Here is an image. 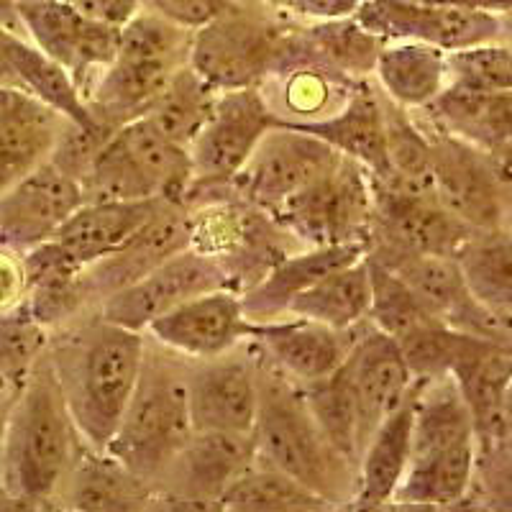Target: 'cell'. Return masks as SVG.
I'll return each mask as SVG.
<instances>
[{
	"label": "cell",
	"instance_id": "cell-1",
	"mask_svg": "<svg viewBox=\"0 0 512 512\" xmlns=\"http://www.w3.org/2000/svg\"><path fill=\"white\" fill-rule=\"evenodd\" d=\"M146 336L103 315L49 333L47 354L85 443L105 451L139 382Z\"/></svg>",
	"mask_w": 512,
	"mask_h": 512
},
{
	"label": "cell",
	"instance_id": "cell-2",
	"mask_svg": "<svg viewBox=\"0 0 512 512\" xmlns=\"http://www.w3.org/2000/svg\"><path fill=\"white\" fill-rule=\"evenodd\" d=\"M85 438L72 420L52 359L44 351L24 390L11 402L3 431L0 482L6 507H52Z\"/></svg>",
	"mask_w": 512,
	"mask_h": 512
},
{
	"label": "cell",
	"instance_id": "cell-3",
	"mask_svg": "<svg viewBox=\"0 0 512 512\" xmlns=\"http://www.w3.org/2000/svg\"><path fill=\"white\" fill-rule=\"evenodd\" d=\"M256 456L303 482L333 507L351 505L356 464L323 433L310 413L303 387L259 351V410L254 423Z\"/></svg>",
	"mask_w": 512,
	"mask_h": 512
},
{
	"label": "cell",
	"instance_id": "cell-4",
	"mask_svg": "<svg viewBox=\"0 0 512 512\" xmlns=\"http://www.w3.org/2000/svg\"><path fill=\"white\" fill-rule=\"evenodd\" d=\"M477 451L472 415L454 379H418L410 461L392 505L454 507L466 502Z\"/></svg>",
	"mask_w": 512,
	"mask_h": 512
},
{
	"label": "cell",
	"instance_id": "cell-5",
	"mask_svg": "<svg viewBox=\"0 0 512 512\" xmlns=\"http://www.w3.org/2000/svg\"><path fill=\"white\" fill-rule=\"evenodd\" d=\"M249 3L233 0L216 21L192 34L190 67L218 90L264 88L295 67L318 64L305 26L297 29L285 13Z\"/></svg>",
	"mask_w": 512,
	"mask_h": 512
},
{
	"label": "cell",
	"instance_id": "cell-6",
	"mask_svg": "<svg viewBox=\"0 0 512 512\" xmlns=\"http://www.w3.org/2000/svg\"><path fill=\"white\" fill-rule=\"evenodd\" d=\"M146 338L139 382L105 451L157 489V482L192 436L187 402V356Z\"/></svg>",
	"mask_w": 512,
	"mask_h": 512
},
{
	"label": "cell",
	"instance_id": "cell-7",
	"mask_svg": "<svg viewBox=\"0 0 512 512\" xmlns=\"http://www.w3.org/2000/svg\"><path fill=\"white\" fill-rule=\"evenodd\" d=\"M195 31L141 8L118 34L116 57L85 93L93 118L118 131L146 116L172 77L190 64Z\"/></svg>",
	"mask_w": 512,
	"mask_h": 512
},
{
	"label": "cell",
	"instance_id": "cell-8",
	"mask_svg": "<svg viewBox=\"0 0 512 512\" xmlns=\"http://www.w3.org/2000/svg\"><path fill=\"white\" fill-rule=\"evenodd\" d=\"M192 185L190 149L149 116L123 123L82 180L85 200H182Z\"/></svg>",
	"mask_w": 512,
	"mask_h": 512
},
{
	"label": "cell",
	"instance_id": "cell-9",
	"mask_svg": "<svg viewBox=\"0 0 512 512\" xmlns=\"http://www.w3.org/2000/svg\"><path fill=\"white\" fill-rule=\"evenodd\" d=\"M269 216L300 246L364 244L374 221V180L367 167L341 159L336 169L310 182Z\"/></svg>",
	"mask_w": 512,
	"mask_h": 512
},
{
	"label": "cell",
	"instance_id": "cell-10",
	"mask_svg": "<svg viewBox=\"0 0 512 512\" xmlns=\"http://www.w3.org/2000/svg\"><path fill=\"white\" fill-rule=\"evenodd\" d=\"M280 113L262 88H233L218 93L213 113L200 134L190 144L192 185L185 195L190 203L198 195L231 190L256 146L274 126H280Z\"/></svg>",
	"mask_w": 512,
	"mask_h": 512
},
{
	"label": "cell",
	"instance_id": "cell-11",
	"mask_svg": "<svg viewBox=\"0 0 512 512\" xmlns=\"http://www.w3.org/2000/svg\"><path fill=\"white\" fill-rule=\"evenodd\" d=\"M472 233L474 228L443 208L436 192L374 180V221L367 254L377 262L408 254L456 256Z\"/></svg>",
	"mask_w": 512,
	"mask_h": 512
},
{
	"label": "cell",
	"instance_id": "cell-12",
	"mask_svg": "<svg viewBox=\"0 0 512 512\" xmlns=\"http://www.w3.org/2000/svg\"><path fill=\"white\" fill-rule=\"evenodd\" d=\"M221 287L233 290L226 262L210 251L187 246V249L164 259L159 267L144 274L134 285L105 297L98 305V313L111 323L144 333L149 323L157 320L159 315L169 313L192 297L205 295L210 290H221Z\"/></svg>",
	"mask_w": 512,
	"mask_h": 512
},
{
	"label": "cell",
	"instance_id": "cell-13",
	"mask_svg": "<svg viewBox=\"0 0 512 512\" xmlns=\"http://www.w3.org/2000/svg\"><path fill=\"white\" fill-rule=\"evenodd\" d=\"M26 39L75 80L82 100L95 77L116 57L121 29L100 24L70 0H16Z\"/></svg>",
	"mask_w": 512,
	"mask_h": 512
},
{
	"label": "cell",
	"instance_id": "cell-14",
	"mask_svg": "<svg viewBox=\"0 0 512 512\" xmlns=\"http://www.w3.org/2000/svg\"><path fill=\"white\" fill-rule=\"evenodd\" d=\"M341 159L344 157L318 136L280 121V126L259 141L246 167L233 177L231 190L269 213L310 182L328 175Z\"/></svg>",
	"mask_w": 512,
	"mask_h": 512
},
{
	"label": "cell",
	"instance_id": "cell-15",
	"mask_svg": "<svg viewBox=\"0 0 512 512\" xmlns=\"http://www.w3.org/2000/svg\"><path fill=\"white\" fill-rule=\"evenodd\" d=\"M431 182L448 213L474 231L512 226V203L484 149L431 126Z\"/></svg>",
	"mask_w": 512,
	"mask_h": 512
},
{
	"label": "cell",
	"instance_id": "cell-16",
	"mask_svg": "<svg viewBox=\"0 0 512 512\" xmlns=\"http://www.w3.org/2000/svg\"><path fill=\"white\" fill-rule=\"evenodd\" d=\"M187 402L195 431L251 433L259 410V349L241 341L213 359H190Z\"/></svg>",
	"mask_w": 512,
	"mask_h": 512
},
{
	"label": "cell",
	"instance_id": "cell-17",
	"mask_svg": "<svg viewBox=\"0 0 512 512\" xmlns=\"http://www.w3.org/2000/svg\"><path fill=\"white\" fill-rule=\"evenodd\" d=\"M251 433L192 431L157 482V502L190 510H218L223 492L254 461Z\"/></svg>",
	"mask_w": 512,
	"mask_h": 512
},
{
	"label": "cell",
	"instance_id": "cell-18",
	"mask_svg": "<svg viewBox=\"0 0 512 512\" xmlns=\"http://www.w3.org/2000/svg\"><path fill=\"white\" fill-rule=\"evenodd\" d=\"M354 18L384 41H423L443 52L497 41L502 34L495 13L461 11L428 0H364Z\"/></svg>",
	"mask_w": 512,
	"mask_h": 512
},
{
	"label": "cell",
	"instance_id": "cell-19",
	"mask_svg": "<svg viewBox=\"0 0 512 512\" xmlns=\"http://www.w3.org/2000/svg\"><path fill=\"white\" fill-rule=\"evenodd\" d=\"M82 203L85 192L80 182L49 159L0 190V246L26 254L47 244Z\"/></svg>",
	"mask_w": 512,
	"mask_h": 512
},
{
	"label": "cell",
	"instance_id": "cell-20",
	"mask_svg": "<svg viewBox=\"0 0 512 512\" xmlns=\"http://www.w3.org/2000/svg\"><path fill=\"white\" fill-rule=\"evenodd\" d=\"M341 372L354 397L359 441L364 451L379 423L410 395L415 377L395 338L374 328L372 323L361 326L354 346L341 361Z\"/></svg>",
	"mask_w": 512,
	"mask_h": 512
},
{
	"label": "cell",
	"instance_id": "cell-21",
	"mask_svg": "<svg viewBox=\"0 0 512 512\" xmlns=\"http://www.w3.org/2000/svg\"><path fill=\"white\" fill-rule=\"evenodd\" d=\"M249 328L251 323L244 315L241 292L221 287L159 315L144 333L177 356L213 359L246 341Z\"/></svg>",
	"mask_w": 512,
	"mask_h": 512
},
{
	"label": "cell",
	"instance_id": "cell-22",
	"mask_svg": "<svg viewBox=\"0 0 512 512\" xmlns=\"http://www.w3.org/2000/svg\"><path fill=\"white\" fill-rule=\"evenodd\" d=\"M187 246H192L190 205L182 200H164L157 213L121 249L82 272L90 300L100 305L105 297L134 285Z\"/></svg>",
	"mask_w": 512,
	"mask_h": 512
},
{
	"label": "cell",
	"instance_id": "cell-23",
	"mask_svg": "<svg viewBox=\"0 0 512 512\" xmlns=\"http://www.w3.org/2000/svg\"><path fill=\"white\" fill-rule=\"evenodd\" d=\"M359 331L361 326L351 331H336L315 320L285 315L269 323H251L246 338L254 341L256 349L282 374L295 379L297 384H308L328 377L341 367Z\"/></svg>",
	"mask_w": 512,
	"mask_h": 512
},
{
	"label": "cell",
	"instance_id": "cell-24",
	"mask_svg": "<svg viewBox=\"0 0 512 512\" xmlns=\"http://www.w3.org/2000/svg\"><path fill=\"white\" fill-rule=\"evenodd\" d=\"M292 128L308 131L333 146L341 157L354 159L367 167L372 177L390 175L387 149H384V100L379 85L369 77L351 80L344 100L336 111L313 121H282Z\"/></svg>",
	"mask_w": 512,
	"mask_h": 512
},
{
	"label": "cell",
	"instance_id": "cell-25",
	"mask_svg": "<svg viewBox=\"0 0 512 512\" xmlns=\"http://www.w3.org/2000/svg\"><path fill=\"white\" fill-rule=\"evenodd\" d=\"M67 121L29 90L0 85V190L52 159Z\"/></svg>",
	"mask_w": 512,
	"mask_h": 512
},
{
	"label": "cell",
	"instance_id": "cell-26",
	"mask_svg": "<svg viewBox=\"0 0 512 512\" xmlns=\"http://www.w3.org/2000/svg\"><path fill=\"white\" fill-rule=\"evenodd\" d=\"M162 203L164 200H85L49 244L64 262L85 272L121 249Z\"/></svg>",
	"mask_w": 512,
	"mask_h": 512
},
{
	"label": "cell",
	"instance_id": "cell-27",
	"mask_svg": "<svg viewBox=\"0 0 512 512\" xmlns=\"http://www.w3.org/2000/svg\"><path fill=\"white\" fill-rule=\"evenodd\" d=\"M448 377L472 415L479 448L502 443V402L512 379V346L469 333Z\"/></svg>",
	"mask_w": 512,
	"mask_h": 512
},
{
	"label": "cell",
	"instance_id": "cell-28",
	"mask_svg": "<svg viewBox=\"0 0 512 512\" xmlns=\"http://www.w3.org/2000/svg\"><path fill=\"white\" fill-rule=\"evenodd\" d=\"M367 254L364 244L308 246L305 251L287 254L274 264L262 280L241 292V305L249 323H269L285 318L287 308L300 292L313 287L320 277Z\"/></svg>",
	"mask_w": 512,
	"mask_h": 512
},
{
	"label": "cell",
	"instance_id": "cell-29",
	"mask_svg": "<svg viewBox=\"0 0 512 512\" xmlns=\"http://www.w3.org/2000/svg\"><path fill=\"white\" fill-rule=\"evenodd\" d=\"M415 395H418V379L410 395L379 423L361 451L359 466H356V492L351 500L354 510H382L392 505V497L410 461Z\"/></svg>",
	"mask_w": 512,
	"mask_h": 512
},
{
	"label": "cell",
	"instance_id": "cell-30",
	"mask_svg": "<svg viewBox=\"0 0 512 512\" xmlns=\"http://www.w3.org/2000/svg\"><path fill=\"white\" fill-rule=\"evenodd\" d=\"M59 502L70 510H144L157 502V489L108 451L85 446L77 454Z\"/></svg>",
	"mask_w": 512,
	"mask_h": 512
},
{
	"label": "cell",
	"instance_id": "cell-31",
	"mask_svg": "<svg viewBox=\"0 0 512 512\" xmlns=\"http://www.w3.org/2000/svg\"><path fill=\"white\" fill-rule=\"evenodd\" d=\"M423 111L433 128L469 141L484 152L512 146V90L474 93L448 85Z\"/></svg>",
	"mask_w": 512,
	"mask_h": 512
},
{
	"label": "cell",
	"instance_id": "cell-32",
	"mask_svg": "<svg viewBox=\"0 0 512 512\" xmlns=\"http://www.w3.org/2000/svg\"><path fill=\"white\" fill-rule=\"evenodd\" d=\"M377 85L408 111H423L448 88V52L423 41H387L374 67Z\"/></svg>",
	"mask_w": 512,
	"mask_h": 512
},
{
	"label": "cell",
	"instance_id": "cell-33",
	"mask_svg": "<svg viewBox=\"0 0 512 512\" xmlns=\"http://www.w3.org/2000/svg\"><path fill=\"white\" fill-rule=\"evenodd\" d=\"M369 308H372V280L364 254L346 267L333 269L313 287L300 292L287 308V315L315 320L336 331H351L367 323Z\"/></svg>",
	"mask_w": 512,
	"mask_h": 512
},
{
	"label": "cell",
	"instance_id": "cell-34",
	"mask_svg": "<svg viewBox=\"0 0 512 512\" xmlns=\"http://www.w3.org/2000/svg\"><path fill=\"white\" fill-rule=\"evenodd\" d=\"M331 502L269 461L254 456L246 472L223 492L218 510L228 512H318Z\"/></svg>",
	"mask_w": 512,
	"mask_h": 512
},
{
	"label": "cell",
	"instance_id": "cell-35",
	"mask_svg": "<svg viewBox=\"0 0 512 512\" xmlns=\"http://www.w3.org/2000/svg\"><path fill=\"white\" fill-rule=\"evenodd\" d=\"M456 262L479 303L512 315V226L474 231Z\"/></svg>",
	"mask_w": 512,
	"mask_h": 512
},
{
	"label": "cell",
	"instance_id": "cell-36",
	"mask_svg": "<svg viewBox=\"0 0 512 512\" xmlns=\"http://www.w3.org/2000/svg\"><path fill=\"white\" fill-rule=\"evenodd\" d=\"M305 34L320 67L349 80L374 75L379 52L387 44L382 36L364 29L354 16L313 21L305 26Z\"/></svg>",
	"mask_w": 512,
	"mask_h": 512
},
{
	"label": "cell",
	"instance_id": "cell-37",
	"mask_svg": "<svg viewBox=\"0 0 512 512\" xmlns=\"http://www.w3.org/2000/svg\"><path fill=\"white\" fill-rule=\"evenodd\" d=\"M218 93L221 90L213 88L208 80H203L187 64L172 77V82L164 88V93L159 95L157 103L152 105V111L146 116L152 118L169 139H175L177 144L190 149L195 136L200 134V128L205 126L208 116L213 113Z\"/></svg>",
	"mask_w": 512,
	"mask_h": 512
},
{
	"label": "cell",
	"instance_id": "cell-38",
	"mask_svg": "<svg viewBox=\"0 0 512 512\" xmlns=\"http://www.w3.org/2000/svg\"><path fill=\"white\" fill-rule=\"evenodd\" d=\"M47 346L49 331L26 308L0 315V400H16Z\"/></svg>",
	"mask_w": 512,
	"mask_h": 512
},
{
	"label": "cell",
	"instance_id": "cell-39",
	"mask_svg": "<svg viewBox=\"0 0 512 512\" xmlns=\"http://www.w3.org/2000/svg\"><path fill=\"white\" fill-rule=\"evenodd\" d=\"M369 262V280H372V308H369V323L382 333L392 336L395 341L405 338L408 333L418 331L425 323L438 320L431 310L425 308L413 290L382 262Z\"/></svg>",
	"mask_w": 512,
	"mask_h": 512
},
{
	"label": "cell",
	"instance_id": "cell-40",
	"mask_svg": "<svg viewBox=\"0 0 512 512\" xmlns=\"http://www.w3.org/2000/svg\"><path fill=\"white\" fill-rule=\"evenodd\" d=\"M277 80L282 82V121H313L331 108L333 95L349 85V77L318 67L303 64L285 72Z\"/></svg>",
	"mask_w": 512,
	"mask_h": 512
},
{
	"label": "cell",
	"instance_id": "cell-41",
	"mask_svg": "<svg viewBox=\"0 0 512 512\" xmlns=\"http://www.w3.org/2000/svg\"><path fill=\"white\" fill-rule=\"evenodd\" d=\"M448 85L474 93L512 90V47L497 41L448 52Z\"/></svg>",
	"mask_w": 512,
	"mask_h": 512
},
{
	"label": "cell",
	"instance_id": "cell-42",
	"mask_svg": "<svg viewBox=\"0 0 512 512\" xmlns=\"http://www.w3.org/2000/svg\"><path fill=\"white\" fill-rule=\"evenodd\" d=\"M472 492H479L482 502L495 510H512V446L495 443L479 448L474 466ZM469 492V495H472Z\"/></svg>",
	"mask_w": 512,
	"mask_h": 512
},
{
	"label": "cell",
	"instance_id": "cell-43",
	"mask_svg": "<svg viewBox=\"0 0 512 512\" xmlns=\"http://www.w3.org/2000/svg\"><path fill=\"white\" fill-rule=\"evenodd\" d=\"M233 0H141L144 11L167 18L182 29L198 31L216 21Z\"/></svg>",
	"mask_w": 512,
	"mask_h": 512
},
{
	"label": "cell",
	"instance_id": "cell-44",
	"mask_svg": "<svg viewBox=\"0 0 512 512\" xmlns=\"http://www.w3.org/2000/svg\"><path fill=\"white\" fill-rule=\"evenodd\" d=\"M26 290L29 280H26L24 254L0 246V315L24 308Z\"/></svg>",
	"mask_w": 512,
	"mask_h": 512
},
{
	"label": "cell",
	"instance_id": "cell-45",
	"mask_svg": "<svg viewBox=\"0 0 512 512\" xmlns=\"http://www.w3.org/2000/svg\"><path fill=\"white\" fill-rule=\"evenodd\" d=\"M262 6L274 8L285 16L310 18V21H333V18H349L359 11L364 0H256Z\"/></svg>",
	"mask_w": 512,
	"mask_h": 512
},
{
	"label": "cell",
	"instance_id": "cell-46",
	"mask_svg": "<svg viewBox=\"0 0 512 512\" xmlns=\"http://www.w3.org/2000/svg\"><path fill=\"white\" fill-rule=\"evenodd\" d=\"M70 3L100 24L116 26V29L126 26L144 8L141 0H70Z\"/></svg>",
	"mask_w": 512,
	"mask_h": 512
},
{
	"label": "cell",
	"instance_id": "cell-47",
	"mask_svg": "<svg viewBox=\"0 0 512 512\" xmlns=\"http://www.w3.org/2000/svg\"><path fill=\"white\" fill-rule=\"evenodd\" d=\"M428 3H438V6H454L461 11H479V13H502L512 11V0H428Z\"/></svg>",
	"mask_w": 512,
	"mask_h": 512
},
{
	"label": "cell",
	"instance_id": "cell-48",
	"mask_svg": "<svg viewBox=\"0 0 512 512\" xmlns=\"http://www.w3.org/2000/svg\"><path fill=\"white\" fill-rule=\"evenodd\" d=\"M487 154L492 159V167H495V175L500 180L502 190H505V195L512 203V146H505V149H497V152Z\"/></svg>",
	"mask_w": 512,
	"mask_h": 512
},
{
	"label": "cell",
	"instance_id": "cell-49",
	"mask_svg": "<svg viewBox=\"0 0 512 512\" xmlns=\"http://www.w3.org/2000/svg\"><path fill=\"white\" fill-rule=\"evenodd\" d=\"M0 26L13 34H24V26H21V18H18L16 11V0H0Z\"/></svg>",
	"mask_w": 512,
	"mask_h": 512
},
{
	"label": "cell",
	"instance_id": "cell-50",
	"mask_svg": "<svg viewBox=\"0 0 512 512\" xmlns=\"http://www.w3.org/2000/svg\"><path fill=\"white\" fill-rule=\"evenodd\" d=\"M502 443L512 446V379L507 384L505 402H502Z\"/></svg>",
	"mask_w": 512,
	"mask_h": 512
},
{
	"label": "cell",
	"instance_id": "cell-51",
	"mask_svg": "<svg viewBox=\"0 0 512 512\" xmlns=\"http://www.w3.org/2000/svg\"><path fill=\"white\" fill-rule=\"evenodd\" d=\"M11 402L0 400V456H3V431H6V418ZM0 507H6V495H3V482H0Z\"/></svg>",
	"mask_w": 512,
	"mask_h": 512
}]
</instances>
